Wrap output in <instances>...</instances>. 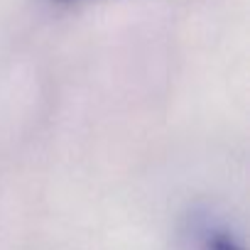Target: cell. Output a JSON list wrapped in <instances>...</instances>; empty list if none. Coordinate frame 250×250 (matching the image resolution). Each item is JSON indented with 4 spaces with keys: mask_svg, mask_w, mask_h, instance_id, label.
Instances as JSON below:
<instances>
[{
    "mask_svg": "<svg viewBox=\"0 0 250 250\" xmlns=\"http://www.w3.org/2000/svg\"><path fill=\"white\" fill-rule=\"evenodd\" d=\"M206 250H245V248H240L238 243H233L228 238H221V240H213Z\"/></svg>",
    "mask_w": 250,
    "mask_h": 250,
    "instance_id": "cell-1",
    "label": "cell"
},
{
    "mask_svg": "<svg viewBox=\"0 0 250 250\" xmlns=\"http://www.w3.org/2000/svg\"><path fill=\"white\" fill-rule=\"evenodd\" d=\"M52 3H66V0H52Z\"/></svg>",
    "mask_w": 250,
    "mask_h": 250,
    "instance_id": "cell-2",
    "label": "cell"
}]
</instances>
